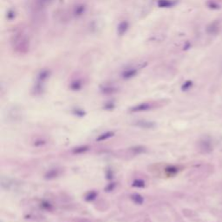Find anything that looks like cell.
<instances>
[{"mask_svg":"<svg viewBox=\"0 0 222 222\" xmlns=\"http://www.w3.org/2000/svg\"><path fill=\"white\" fill-rule=\"evenodd\" d=\"M60 175H61V170L58 169V168H55V169H50V170H49V171L45 174L44 177H45V179H47V180H52V179H55V178L58 177Z\"/></svg>","mask_w":222,"mask_h":222,"instance_id":"3957f363","label":"cell"},{"mask_svg":"<svg viewBox=\"0 0 222 222\" xmlns=\"http://www.w3.org/2000/svg\"><path fill=\"white\" fill-rule=\"evenodd\" d=\"M131 151L135 152V154H137L144 153L146 151V148H144V147H142V146H138V147H135V148H131Z\"/></svg>","mask_w":222,"mask_h":222,"instance_id":"5bb4252c","label":"cell"},{"mask_svg":"<svg viewBox=\"0 0 222 222\" xmlns=\"http://www.w3.org/2000/svg\"><path fill=\"white\" fill-rule=\"evenodd\" d=\"M128 26V24L127 22H122V23H121V24H119V26H118V32H119L121 35H122V34L125 33V31H127Z\"/></svg>","mask_w":222,"mask_h":222,"instance_id":"30bf717a","label":"cell"},{"mask_svg":"<svg viewBox=\"0 0 222 222\" xmlns=\"http://www.w3.org/2000/svg\"><path fill=\"white\" fill-rule=\"evenodd\" d=\"M137 74V69L135 68H130V69H127L126 71H123L122 73V77L125 79H129L133 76H135Z\"/></svg>","mask_w":222,"mask_h":222,"instance_id":"5b68a950","label":"cell"},{"mask_svg":"<svg viewBox=\"0 0 222 222\" xmlns=\"http://www.w3.org/2000/svg\"><path fill=\"white\" fill-rule=\"evenodd\" d=\"M131 200L137 205H142L144 202V199L142 198V196L138 193H135L131 195Z\"/></svg>","mask_w":222,"mask_h":222,"instance_id":"9c48e42d","label":"cell"},{"mask_svg":"<svg viewBox=\"0 0 222 222\" xmlns=\"http://www.w3.org/2000/svg\"><path fill=\"white\" fill-rule=\"evenodd\" d=\"M71 88L74 90H77L79 89L82 88V82L79 81V80H76V81H74L71 82Z\"/></svg>","mask_w":222,"mask_h":222,"instance_id":"7c38bea8","label":"cell"},{"mask_svg":"<svg viewBox=\"0 0 222 222\" xmlns=\"http://www.w3.org/2000/svg\"><path fill=\"white\" fill-rule=\"evenodd\" d=\"M135 125L141 127L142 128H153L155 127V123L152 122V121H137Z\"/></svg>","mask_w":222,"mask_h":222,"instance_id":"277c9868","label":"cell"},{"mask_svg":"<svg viewBox=\"0 0 222 222\" xmlns=\"http://www.w3.org/2000/svg\"><path fill=\"white\" fill-rule=\"evenodd\" d=\"M114 135V133L113 131H108V132H105V133L100 135L96 140V142H103V141H106L111 137H113Z\"/></svg>","mask_w":222,"mask_h":222,"instance_id":"8992f818","label":"cell"},{"mask_svg":"<svg viewBox=\"0 0 222 222\" xmlns=\"http://www.w3.org/2000/svg\"><path fill=\"white\" fill-rule=\"evenodd\" d=\"M132 186L135 187H144L146 184H145V182L142 180H135Z\"/></svg>","mask_w":222,"mask_h":222,"instance_id":"4fadbf2b","label":"cell"},{"mask_svg":"<svg viewBox=\"0 0 222 222\" xmlns=\"http://www.w3.org/2000/svg\"><path fill=\"white\" fill-rule=\"evenodd\" d=\"M96 195H97V193H96V192H90V193H89V194L86 196V200H93L96 197Z\"/></svg>","mask_w":222,"mask_h":222,"instance_id":"9a60e30c","label":"cell"},{"mask_svg":"<svg viewBox=\"0 0 222 222\" xmlns=\"http://www.w3.org/2000/svg\"><path fill=\"white\" fill-rule=\"evenodd\" d=\"M158 4L161 7H170L171 5L174 4V3L170 0H160Z\"/></svg>","mask_w":222,"mask_h":222,"instance_id":"8fae6325","label":"cell"},{"mask_svg":"<svg viewBox=\"0 0 222 222\" xmlns=\"http://www.w3.org/2000/svg\"><path fill=\"white\" fill-rule=\"evenodd\" d=\"M11 43L13 49L20 54H24L29 50V40L23 33L16 34Z\"/></svg>","mask_w":222,"mask_h":222,"instance_id":"6da1fadb","label":"cell"},{"mask_svg":"<svg viewBox=\"0 0 222 222\" xmlns=\"http://www.w3.org/2000/svg\"><path fill=\"white\" fill-rule=\"evenodd\" d=\"M220 30V24L218 22H214L207 27V32L209 34H215L219 31Z\"/></svg>","mask_w":222,"mask_h":222,"instance_id":"52a82bcc","label":"cell"},{"mask_svg":"<svg viewBox=\"0 0 222 222\" xmlns=\"http://www.w3.org/2000/svg\"><path fill=\"white\" fill-rule=\"evenodd\" d=\"M89 149V146H79V147H76L72 149V153L75 154H83L85 152H87L88 150Z\"/></svg>","mask_w":222,"mask_h":222,"instance_id":"ba28073f","label":"cell"},{"mask_svg":"<svg viewBox=\"0 0 222 222\" xmlns=\"http://www.w3.org/2000/svg\"><path fill=\"white\" fill-rule=\"evenodd\" d=\"M158 105L155 103H150V102H147V103H140L136 106H134L132 108L129 109V112H133V113H137V112H143V111H148L156 108Z\"/></svg>","mask_w":222,"mask_h":222,"instance_id":"7a4b0ae2","label":"cell"}]
</instances>
